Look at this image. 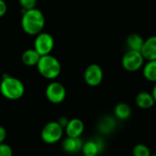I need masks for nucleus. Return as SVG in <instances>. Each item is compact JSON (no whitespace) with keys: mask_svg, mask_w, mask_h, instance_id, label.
<instances>
[{"mask_svg":"<svg viewBox=\"0 0 156 156\" xmlns=\"http://www.w3.org/2000/svg\"><path fill=\"white\" fill-rule=\"evenodd\" d=\"M135 104L140 109L148 110L153 108L156 103L151 92L141 91L135 97Z\"/></svg>","mask_w":156,"mask_h":156,"instance_id":"nucleus-13","label":"nucleus"},{"mask_svg":"<svg viewBox=\"0 0 156 156\" xmlns=\"http://www.w3.org/2000/svg\"><path fill=\"white\" fill-rule=\"evenodd\" d=\"M0 92L4 98L10 101H16L23 97L25 86L19 79L5 75L0 82Z\"/></svg>","mask_w":156,"mask_h":156,"instance_id":"nucleus-2","label":"nucleus"},{"mask_svg":"<svg viewBox=\"0 0 156 156\" xmlns=\"http://www.w3.org/2000/svg\"><path fill=\"white\" fill-rule=\"evenodd\" d=\"M6 130L5 127H3L2 125H0V144H4L5 139H6Z\"/></svg>","mask_w":156,"mask_h":156,"instance_id":"nucleus-23","label":"nucleus"},{"mask_svg":"<svg viewBox=\"0 0 156 156\" xmlns=\"http://www.w3.org/2000/svg\"><path fill=\"white\" fill-rule=\"evenodd\" d=\"M37 69L39 74L47 80H55L61 72L60 62L51 54L41 56L38 63L37 64Z\"/></svg>","mask_w":156,"mask_h":156,"instance_id":"nucleus-3","label":"nucleus"},{"mask_svg":"<svg viewBox=\"0 0 156 156\" xmlns=\"http://www.w3.org/2000/svg\"><path fill=\"white\" fill-rule=\"evenodd\" d=\"M83 156H96V155H83Z\"/></svg>","mask_w":156,"mask_h":156,"instance_id":"nucleus-27","label":"nucleus"},{"mask_svg":"<svg viewBox=\"0 0 156 156\" xmlns=\"http://www.w3.org/2000/svg\"><path fill=\"white\" fill-rule=\"evenodd\" d=\"M133 156H150L152 154L150 148L144 144H137L133 148Z\"/></svg>","mask_w":156,"mask_h":156,"instance_id":"nucleus-19","label":"nucleus"},{"mask_svg":"<svg viewBox=\"0 0 156 156\" xmlns=\"http://www.w3.org/2000/svg\"><path fill=\"white\" fill-rule=\"evenodd\" d=\"M83 146V142L80 138H72V137H67L63 140L61 144L62 150L70 154H75L80 152H81Z\"/></svg>","mask_w":156,"mask_h":156,"instance_id":"nucleus-11","label":"nucleus"},{"mask_svg":"<svg viewBox=\"0 0 156 156\" xmlns=\"http://www.w3.org/2000/svg\"><path fill=\"white\" fill-rule=\"evenodd\" d=\"M69 121V120L67 117H60L57 122H58V123H59V124H60L64 129H65V127L67 126V124H68Z\"/></svg>","mask_w":156,"mask_h":156,"instance_id":"nucleus-24","label":"nucleus"},{"mask_svg":"<svg viewBox=\"0 0 156 156\" xmlns=\"http://www.w3.org/2000/svg\"><path fill=\"white\" fill-rule=\"evenodd\" d=\"M151 93H152V95H153V97H154V101H155L156 103V82L154 83V88H153Z\"/></svg>","mask_w":156,"mask_h":156,"instance_id":"nucleus-25","label":"nucleus"},{"mask_svg":"<svg viewBox=\"0 0 156 156\" xmlns=\"http://www.w3.org/2000/svg\"><path fill=\"white\" fill-rule=\"evenodd\" d=\"M144 58L140 51L128 50L122 58V66L128 72L140 70L144 65Z\"/></svg>","mask_w":156,"mask_h":156,"instance_id":"nucleus-5","label":"nucleus"},{"mask_svg":"<svg viewBox=\"0 0 156 156\" xmlns=\"http://www.w3.org/2000/svg\"><path fill=\"white\" fill-rule=\"evenodd\" d=\"M0 156H13L12 148L6 144H0Z\"/></svg>","mask_w":156,"mask_h":156,"instance_id":"nucleus-21","label":"nucleus"},{"mask_svg":"<svg viewBox=\"0 0 156 156\" xmlns=\"http://www.w3.org/2000/svg\"><path fill=\"white\" fill-rule=\"evenodd\" d=\"M115 127H116V119L109 115L104 116L102 119H101L98 124L99 131L104 134H109L112 133Z\"/></svg>","mask_w":156,"mask_h":156,"instance_id":"nucleus-17","label":"nucleus"},{"mask_svg":"<svg viewBox=\"0 0 156 156\" xmlns=\"http://www.w3.org/2000/svg\"><path fill=\"white\" fill-rule=\"evenodd\" d=\"M84 81L90 87L99 86L103 80V70L98 64L89 65L84 71Z\"/></svg>","mask_w":156,"mask_h":156,"instance_id":"nucleus-8","label":"nucleus"},{"mask_svg":"<svg viewBox=\"0 0 156 156\" xmlns=\"http://www.w3.org/2000/svg\"><path fill=\"white\" fill-rule=\"evenodd\" d=\"M143 69V76L144 78L150 81V82H156V60H148L144 63Z\"/></svg>","mask_w":156,"mask_h":156,"instance_id":"nucleus-18","label":"nucleus"},{"mask_svg":"<svg viewBox=\"0 0 156 156\" xmlns=\"http://www.w3.org/2000/svg\"><path fill=\"white\" fill-rule=\"evenodd\" d=\"M7 12V5L5 0H0V18L3 17Z\"/></svg>","mask_w":156,"mask_h":156,"instance_id":"nucleus-22","label":"nucleus"},{"mask_svg":"<svg viewBox=\"0 0 156 156\" xmlns=\"http://www.w3.org/2000/svg\"><path fill=\"white\" fill-rule=\"evenodd\" d=\"M104 143L101 138H96L94 140H89L83 143L82 146V154L83 155H96L103 150Z\"/></svg>","mask_w":156,"mask_h":156,"instance_id":"nucleus-10","label":"nucleus"},{"mask_svg":"<svg viewBox=\"0 0 156 156\" xmlns=\"http://www.w3.org/2000/svg\"><path fill=\"white\" fill-rule=\"evenodd\" d=\"M85 126L84 122L78 118L70 119L65 127L64 131L67 134V137H72V138H80L84 132Z\"/></svg>","mask_w":156,"mask_h":156,"instance_id":"nucleus-9","label":"nucleus"},{"mask_svg":"<svg viewBox=\"0 0 156 156\" xmlns=\"http://www.w3.org/2000/svg\"><path fill=\"white\" fill-rule=\"evenodd\" d=\"M45 93L49 102L53 104H58L65 100L67 90L62 83L58 81H52L47 86Z\"/></svg>","mask_w":156,"mask_h":156,"instance_id":"nucleus-7","label":"nucleus"},{"mask_svg":"<svg viewBox=\"0 0 156 156\" xmlns=\"http://www.w3.org/2000/svg\"><path fill=\"white\" fill-rule=\"evenodd\" d=\"M132 108L126 102H119L113 109L114 118L119 121H127L132 116Z\"/></svg>","mask_w":156,"mask_h":156,"instance_id":"nucleus-14","label":"nucleus"},{"mask_svg":"<svg viewBox=\"0 0 156 156\" xmlns=\"http://www.w3.org/2000/svg\"><path fill=\"white\" fill-rule=\"evenodd\" d=\"M55 46L53 37L48 32H41L37 34L34 40V49L40 55H49Z\"/></svg>","mask_w":156,"mask_h":156,"instance_id":"nucleus-6","label":"nucleus"},{"mask_svg":"<svg viewBox=\"0 0 156 156\" xmlns=\"http://www.w3.org/2000/svg\"><path fill=\"white\" fill-rule=\"evenodd\" d=\"M64 128L58 122H48L41 130V140L47 144H54L59 142L63 136Z\"/></svg>","mask_w":156,"mask_h":156,"instance_id":"nucleus-4","label":"nucleus"},{"mask_svg":"<svg viewBox=\"0 0 156 156\" xmlns=\"http://www.w3.org/2000/svg\"><path fill=\"white\" fill-rule=\"evenodd\" d=\"M150 156H156V154H151Z\"/></svg>","mask_w":156,"mask_h":156,"instance_id":"nucleus-26","label":"nucleus"},{"mask_svg":"<svg viewBox=\"0 0 156 156\" xmlns=\"http://www.w3.org/2000/svg\"><path fill=\"white\" fill-rule=\"evenodd\" d=\"M18 3L23 10H29L37 7V0H18Z\"/></svg>","mask_w":156,"mask_h":156,"instance_id":"nucleus-20","label":"nucleus"},{"mask_svg":"<svg viewBox=\"0 0 156 156\" xmlns=\"http://www.w3.org/2000/svg\"><path fill=\"white\" fill-rule=\"evenodd\" d=\"M144 43V39L143 38V37L141 35H139L137 33L130 34L126 38V46L129 50L141 52Z\"/></svg>","mask_w":156,"mask_h":156,"instance_id":"nucleus-16","label":"nucleus"},{"mask_svg":"<svg viewBox=\"0 0 156 156\" xmlns=\"http://www.w3.org/2000/svg\"><path fill=\"white\" fill-rule=\"evenodd\" d=\"M21 13V27L26 34L37 36L42 32L46 24L45 16L42 11L36 7L29 10H23Z\"/></svg>","mask_w":156,"mask_h":156,"instance_id":"nucleus-1","label":"nucleus"},{"mask_svg":"<svg viewBox=\"0 0 156 156\" xmlns=\"http://www.w3.org/2000/svg\"><path fill=\"white\" fill-rule=\"evenodd\" d=\"M141 53L145 60H156V35L144 39Z\"/></svg>","mask_w":156,"mask_h":156,"instance_id":"nucleus-12","label":"nucleus"},{"mask_svg":"<svg viewBox=\"0 0 156 156\" xmlns=\"http://www.w3.org/2000/svg\"><path fill=\"white\" fill-rule=\"evenodd\" d=\"M40 57L41 56L34 48H27L22 53L21 60L24 65L27 67H34L38 63Z\"/></svg>","mask_w":156,"mask_h":156,"instance_id":"nucleus-15","label":"nucleus"}]
</instances>
